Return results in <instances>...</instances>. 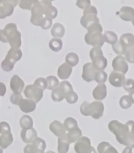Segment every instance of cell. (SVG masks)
Here are the masks:
<instances>
[{"label":"cell","mask_w":134,"mask_h":153,"mask_svg":"<svg viewBox=\"0 0 134 153\" xmlns=\"http://www.w3.org/2000/svg\"><path fill=\"white\" fill-rule=\"evenodd\" d=\"M98 151L99 153H117L116 149L108 142L103 141L98 145Z\"/></svg>","instance_id":"cell-27"},{"label":"cell","mask_w":134,"mask_h":153,"mask_svg":"<svg viewBox=\"0 0 134 153\" xmlns=\"http://www.w3.org/2000/svg\"><path fill=\"white\" fill-rule=\"evenodd\" d=\"M68 138L70 142V143H75L77 139L82 136V131L81 129H79L78 127H76L70 129L68 131Z\"/></svg>","instance_id":"cell-28"},{"label":"cell","mask_w":134,"mask_h":153,"mask_svg":"<svg viewBox=\"0 0 134 153\" xmlns=\"http://www.w3.org/2000/svg\"><path fill=\"white\" fill-rule=\"evenodd\" d=\"M120 41L126 46V48L130 47L134 44V35L132 33H126L120 36Z\"/></svg>","instance_id":"cell-31"},{"label":"cell","mask_w":134,"mask_h":153,"mask_svg":"<svg viewBox=\"0 0 134 153\" xmlns=\"http://www.w3.org/2000/svg\"><path fill=\"white\" fill-rule=\"evenodd\" d=\"M10 87L13 93L21 94L24 90L25 84L18 75H14L10 82Z\"/></svg>","instance_id":"cell-15"},{"label":"cell","mask_w":134,"mask_h":153,"mask_svg":"<svg viewBox=\"0 0 134 153\" xmlns=\"http://www.w3.org/2000/svg\"><path fill=\"white\" fill-rule=\"evenodd\" d=\"M52 24V20L51 19L46 17V16H45V17L42 20L40 26H41V28L43 29L47 30L51 27Z\"/></svg>","instance_id":"cell-47"},{"label":"cell","mask_w":134,"mask_h":153,"mask_svg":"<svg viewBox=\"0 0 134 153\" xmlns=\"http://www.w3.org/2000/svg\"><path fill=\"white\" fill-rule=\"evenodd\" d=\"M107 87L104 84H99L92 91L93 97L96 101H102L107 97Z\"/></svg>","instance_id":"cell-18"},{"label":"cell","mask_w":134,"mask_h":153,"mask_svg":"<svg viewBox=\"0 0 134 153\" xmlns=\"http://www.w3.org/2000/svg\"><path fill=\"white\" fill-rule=\"evenodd\" d=\"M70 144L71 143L67 136V134L60 136L58 139V152L59 153L68 152Z\"/></svg>","instance_id":"cell-23"},{"label":"cell","mask_w":134,"mask_h":153,"mask_svg":"<svg viewBox=\"0 0 134 153\" xmlns=\"http://www.w3.org/2000/svg\"><path fill=\"white\" fill-rule=\"evenodd\" d=\"M47 81V89L49 90H52L59 85V80L54 76H49L46 78Z\"/></svg>","instance_id":"cell-39"},{"label":"cell","mask_w":134,"mask_h":153,"mask_svg":"<svg viewBox=\"0 0 134 153\" xmlns=\"http://www.w3.org/2000/svg\"><path fill=\"white\" fill-rule=\"evenodd\" d=\"M33 119L28 115H24L20 119V126L22 129H29L33 128Z\"/></svg>","instance_id":"cell-32"},{"label":"cell","mask_w":134,"mask_h":153,"mask_svg":"<svg viewBox=\"0 0 134 153\" xmlns=\"http://www.w3.org/2000/svg\"><path fill=\"white\" fill-rule=\"evenodd\" d=\"M63 126H64L66 131H68L70 129L78 127V124L75 118L72 117H68L65 120L64 123H63Z\"/></svg>","instance_id":"cell-38"},{"label":"cell","mask_w":134,"mask_h":153,"mask_svg":"<svg viewBox=\"0 0 134 153\" xmlns=\"http://www.w3.org/2000/svg\"><path fill=\"white\" fill-rule=\"evenodd\" d=\"M112 48H113V50L115 51L116 54H118L119 55H124L126 49V46L124 45L120 40L117 41L115 44H113Z\"/></svg>","instance_id":"cell-36"},{"label":"cell","mask_w":134,"mask_h":153,"mask_svg":"<svg viewBox=\"0 0 134 153\" xmlns=\"http://www.w3.org/2000/svg\"><path fill=\"white\" fill-rule=\"evenodd\" d=\"M6 91H7V88L4 83L0 82V96L3 97L5 94Z\"/></svg>","instance_id":"cell-53"},{"label":"cell","mask_w":134,"mask_h":153,"mask_svg":"<svg viewBox=\"0 0 134 153\" xmlns=\"http://www.w3.org/2000/svg\"><path fill=\"white\" fill-rule=\"evenodd\" d=\"M32 16L30 19V22L32 25L40 26L43 19L45 17L44 9L40 1L35 4L31 10Z\"/></svg>","instance_id":"cell-9"},{"label":"cell","mask_w":134,"mask_h":153,"mask_svg":"<svg viewBox=\"0 0 134 153\" xmlns=\"http://www.w3.org/2000/svg\"><path fill=\"white\" fill-rule=\"evenodd\" d=\"M36 102L30 99H23L18 105L20 108L23 112L29 113L34 111L36 108Z\"/></svg>","instance_id":"cell-19"},{"label":"cell","mask_w":134,"mask_h":153,"mask_svg":"<svg viewBox=\"0 0 134 153\" xmlns=\"http://www.w3.org/2000/svg\"><path fill=\"white\" fill-rule=\"evenodd\" d=\"M132 24H133V25L134 26V18H133V21H132Z\"/></svg>","instance_id":"cell-57"},{"label":"cell","mask_w":134,"mask_h":153,"mask_svg":"<svg viewBox=\"0 0 134 153\" xmlns=\"http://www.w3.org/2000/svg\"><path fill=\"white\" fill-rule=\"evenodd\" d=\"M125 75L119 72L113 71L109 77V81L110 84L114 87L121 88L126 82Z\"/></svg>","instance_id":"cell-13"},{"label":"cell","mask_w":134,"mask_h":153,"mask_svg":"<svg viewBox=\"0 0 134 153\" xmlns=\"http://www.w3.org/2000/svg\"><path fill=\"white\" fill-rule=\"evenodd\" d=\"M22 56V52L20 48H11L9 49L5 59H8L9 61L13 63H15L20 61Z\"/></svg>","instance_id":"cell-21"},{"label":"cell","mask_w":134,"mask_h":153,"mask_svg":"<svg viewBox=\"0 0 134 153\" xmlns=\"http://www.w3.org/2000/svg\"><path fill=\"white\" fill-rule=\"evenodd\" d=\"M119 16L123 21H132L134 18V9L129 6H124L120 10Z\"/></svg>","instance_id":"cell-20"},{"label":"cell","mask_w":134,"mask_h":153,"mask_svg":"<svg viewBox=\"0 0 134 153\" xmlns=\"http://www.w3.org/2000/svg\"><path fill=\"white\" fill-rule=\"evenodd\" d=\"M89 105L90 103L87 101H85L80 106V113L85 116H89Z\"/></svg>","instance_id":"cell-50"},{"label":"cell","mask_w":134,"mask_h":153,"mask_svg":"<svg viewBox=\"0 0 134 153\" xmlns=\"http://www.w3.org/2000/svg\"><path fill=\"white\" fill-rule=\"evenodd\" d=\"M65 99L69 104H75L78 101V95L73 90H71L67 93Z\"/></svg>","instance_id":"cell-41"},{"label":"cell","mask_w":134,"mask_h":153,"mask_svg":"<svg viewBox=\"0 0 134 153\" xmlns=\"http://www.w3.org/2000/svg\"><path fill=\"white\" fill-rule=\"evenodd\" d=\"M124 90L130 92L134 90V79L132 78H129L126 79L125 84L122 86Z\"/></svg>","instance_id":"cell-46"},{"label":"cell","mask_w":134,"mask_h":153,"mask_svg":"<svg viewBox=\"0 0 134 153\" xmlns=\"http://www.w3.org/2000/svg\"><path fill=\"white\" fill-rule=\"evenodd\" d=\"M132 148L130 147H127L126 148L125 150L123 152H132Z\"/></svg>","instance_id":"cell-55"},{"label":"cell","mask_w":134,"mask_h":153,"mask_svg":"<svg viewBox=\"0 0 134 153\" xmlns=\"http://www.w3.org/2000/svg\"><path fill=\"white\" fill-rule=\"evenodd\" d=\"M90 56L94 66L98 70H104L107 66V60L103 56L101 48L94 47L90 51Z\"/></svg>","instance_id":"cell-5"},{"label":"cell","mask_w":134,"mask_h":153,"mask_svg":"<svg viewBox=\"0 0 134 153\" xmlns=\"http://www.w3.org/2000/svg\"><path fill=\"white\" fill-rule=\"evenodd\" d=\"M58 86L65 91L66 95L67 93H68L69 91L73 90L72 85L68 81H63L62 82H60Z\"/></svg>","instance_id":"cell-48"},{"label":"cell","mask_w":134,"mask_h":153,"mask_svg":"<svg viewBox=\"0 0 134 153\" xmlns=\"http://www.w3.org/2000/svg\"><path fill=\"white\" fill-rule=\"evenodd\" d=\"M98 69H96L92 62H87L82 67V78L87 82L94 80L95 75Z\"/></svg>","instance_id":"cell-12"},{"label":"cell","mask_w":134,"mask_h":153,"mask_svg":"<svg viewBox=\"0 0 134 153\" xmlns=\"http://www.w3.org/2000/svg\"><path fill=\"white\" fill-rule=\"evenodd\" d=\"M108 128L120 144L134 148V121L129 120L123 124L114 120L109 123Z\"/></svg>","instance_id":"cell-1"},{"label":"cell","mask_w":134,"mask_h":153,"mask_svg":"<svg viewBox=\"0 0 134 153\" xmlns=\"http://www.w3.org/2000/svg\"><path fill=\"white\" fill-rule=\"evenodd\" d=\"M125 59L130 63H134V44L126 48L124 53Z\"/></svg>","instance_id":"cell-40"},{"label":"cell","mask_w":134,"mask_h":153,"mask_svg":"<svg viewBox=\"0 0 134 153\" xmlns=\"http://www.w3.org/2000/svg\"><path fill=\"white\" fill-rule=\"evenodd\" d=\"M49 1H51V2H52V1H54V0H49Z\"/></svg>","instance_id":"cell-58"},{"label":"cell","mask_w":134,"mask_h":153,"mask_svg":"<svg viewBox=\"0 0 134 153\" xmlns=\"http://www.w3.org/2000/svg\"><path fill=\"white\" fill-rule=\"evenodd\" d=\"M22 99L23 97L21 94H16V93H13L10 97V101H11L12 104L16 105H18Z\"/></svg>","instance_id":"cell-45"},{"label":"cell","mask_w":134,"mask_h":153,"mask_svg":"<svg viewBox=\"0 0 134 153\" xmlns=\"http://www.w3.org/2000/svg\"><path fill=\"white\" fill-rule=\"evenodd\" d=\"M0 41L2 42L3 43H8L7 38V36L4 29L0 30Z\"/></svg>","instance_id":"cell-52"},{"label":"cell","mask_w":134,"mask_h":153,"mask_svg":"<svg viewBox=\"0 0 134 153\" xmlns=\"http://www.w3.org/2000/svg\"><path fill=\"white\" fill-rule=\"evenodd\" d=\"M13 142V136L11 132L0 136V147L3 149L8 148Z\"/></svg>","instance_id":"cell-26"},{"label":"cell","mask_w":134,"mask_h":153,"mask_svg":"<svg viewBox=\"0 0 134 153\" xmlns=\"http://www.w3.org/2000/svg\"><path fill=\"white\" fill-rule=\"evenodd\" d=\"M5 34L11 48H20L22 45L21 34L17 29V26L15 23L7 24L4 28Z\"/></svg>","instance_id":"cell-3"},{"label":"cell","mask_w":134,"mask_h":153,"mask_svg":"<svg viewBox=\"0 0 134 153\" xmlns=\"http://www.w3.org/2000/svg\"><path fill=\"white\" fill-rule=\"evenodd\" d=\"M15 66V64L9 61L8 59H7L5 58V59L1 62V67L3 70V71L5 72H11L13 71V68Z\"/></svg>","instance_id":"cell-43"},{"label":"cell","mask_w":134,"mask_h":153,"mask_svg":"<svg viewBox=\"0 0 134 153\" xmlns=\"http://www.w3.org/2000/svg\"><path fill=\"white\" fill-rule=\"evenodd\" d=\"M88 32L85 36V42L88 45L94 47L102 48L105 43L103 28L99 22H96L87 29Z\"/></svg>","instance_id":"cell-2"},{"label":"cell","mask_w":134,"mask_h":153,"mask_svg":"<svg viewBox=\"0 0 134 153\" xmlns=\"http://www.w3.org/2000/svg\"><path fill=\"white\" fill-rule=\"evenodd\" d=\"M19 0H0V19L11 16Z\"/></svg>","instance_id":"cell-6"},{"label":"cell","mask_w":134,"mask_h":153,"mask_svg":"<svg viewBox=\"0 0 134 153\" xmlns=\"http://www.w3.org/2000/svg\"><path fill=\"white\" fill-rule=\"evenodd\" d=\"M80 22V25L86 29H88L94 23L99 22L98 17V10L94 6L90 5L84 9L83 15Z\"/></svg>","instance_id":"cell-4"},{"label":"cell","mask_w":134,"mask_h":153,"mask_svg":"<svg viewBox=\"0 0 134 153\" xmlns=\"http://www.w3.org/2000/svg\"><path fill=\"white\" fill-rule=\"evenodd\" d=\"M105 42L109 44H114L118 41V36L112 31H106L103 34Z\"/></svg>","instance_id":"cell-35"},{"label":"cell","mask_w":134,"mask_h":153,"mask_svg":"<svg viewBox=\"0 0 134 153\" xmlns=\"http://www.w3.org/2000/svg\"><path fill=\"white\" fill-rule=\"evenodd\" d=\"M104 105L100 101H95L89 105V115L94 119L101 118L104 112Z\"/></svg>","instance_id":"cell-10"},{"label":"cell","mask_w":134,"mask_h":153,"mask_svg":"<svg viewBox=\"0 0 134 153\" xmlns=\"http://www.w3.org/2000/svg\"><path fill=\"white\" fill-rule=\"evenodd\" d=\"M74 149L77 153H92L96 152V150L91 146L90 139L85 136H81L76 141Z\"/></svg>","instance_id":"cell-7"},{"label":"cell","mask_w":134,"mask_h":153,"mask_svg":"<svg viewBox=\"0 0 134 153\" xmlns=\"http://www.w3.org/2000/svg\"><path fill=\"white\" fill-rule=\"evenodd\" d=\"M129 98L130 99V101L132 102V104H134V90L129 92Z\"/></svg>","instance_id":"cell-54"},{"label":"cell","mask_w":134,"mask_h":153,"mask_svg":"<svg viewBox=\"0 0 134 153\" xmlns=\"http://www.w3.org/2000/svg\"><path fill=\"white\" fill-rule=\"evenodd\" d=\"M66 93L63 90L62 88H60L58 85L54 89H52V94H51V97L52 100L55 102H60L63 101L65 99Z\"/></svg>","instance_id":"cell-29"},{"label":"cell","mask_w":134,"mask_h":153,"mask_svg":"<svg viewBox=\"0 0 134 153\" xmlns=\"http://www.w3.org/2000/svg\"><path fill=\"white\" fill-rule=\"evenodd\" d=\"M3 152V149L0 147V153H2Z\"/></svg>","instance_id":"cell-56"},{"label":"cell","mask_w":134,"mask_h":153,"mask_svg":"<svg viewBox=\"0 0 134 153\" xmlns=\"http://www.w3.org/2000/svg\"><path fill=\"white\" fill-rule=\"evenodd\" d=\"M65 32L66 30L64 26L58 22L55 23V24L53 25L51 31V34L53 37L57 38H62L63 36H64Z\"/></svg>","instance_id":"cell-25"},{"label":"cell","mask_w":134,"mask_h":153,"mask_svg":"<svg viewBox=\"0 0 134 153\" xmlns=\"http://www.w3.org/2000/svg\"><path fill=\"white\" fill-rule=\"evenodd\" d=\"M24 94L26 97L38 102L43 97V90L34 84L28 85L24 90Z\"/></svg>","instance_id":"cell-8"},{"label":"cell","mask_w":134,"mask_h":153,"mask_svg":"<svg viewBox=\"0 0 134 153\" xmlns=\"http://www.w3.org/2000/svg\"><path fill=\"white\" fill-rule=\"evenodd\" d=\"M79 62V56L75 53H69L66 56V62L68 63L69 65L72 66V67L73 66H75L76 65H77Z\"/></svg>","instance_id":"cell-34"},{"label":"cell","mask_w":134,"mask_h":153,"mask_svg":"<svg viewBox=\"0 0 134 153\" xmlns=\"http://www.w3.org/2000/svg\"><path fill=\"white\" fill-rule=\"evenodd\" d=\"M112 66L114 71L119 72L125 74L128 71L129 66L125 57L122 55L116 56L113 60Z\"/></svg>","instance_id":"cell-11"},{"label":"cell","mask_w":134,"mask_h":153,"mask_svg":"<svg viewBox=\"0 0 134 153\" xmlns=\"http://www.w3.org/2000/svg\"><path fill=\"white\" fill-rule=\"evenodd\" d=\"M31 143L35 153H43L45 152L46 145L43 139L37 137Z\"/></svg>","instance_id":"cell-24"},{"label":"cell","mask_w":134,"mask_h":153,"mask_svg":"<svg viewBox=\"0 0 134 153\" xmlns=\"http://www.w3.org/2000/svg\"><path fill=\"white\" fill-rule=\"evenodd\" d=\"M72 69V66L69 65L68 63L63 62L58 67L57 74H58L59 78L62 79H67L71 74Z\"/></svg>","instance_id":"cell-22"},{"label":"cell","mask_w":134,"mask_h":153,"mask_svg":"<svg viewBox=\"0 0 134 153\" xmlns=\"http://www.w3.org/2000/svg\"><path fill=\"white\" fill-rule=\"evenodd\" d=\"M21 137L25 143H31L38 137V133L33 128L22 129L21 132Z\"/></svg>","instance_id":"cell-16"},{"label":"cell","mask_w":134,"mask_h":153,"mask_svg":"<svg viewBox=\"0 0 134 153\" xmlns=\"http://www.w3.org/2000/svg\"><path fill=\"white\" fill-rule=\"evenodd\" d=\"M90 5H91L90 0H77L76 2V5L82 9H85Z\"/></svg>","instance_id":"cell-51"},{"label":"cell","mask_w":134,"mask_h":153,"mask_svg":"<svg viewBox=\"0 0 134 153\" xmlns=\"http://www.w3.org/2000/svg\"><path fill=\"white\" fill-rule=\"evenodd\" d=\"M44 9V14L46 17L55 19L58 15V9L52 5V2L49 0H42L40 1Z\"/></svg>","instance_id":"cell-14"},{"label":"cell","mask_w":134,"mask_h":153,"mask_svg":"<svg viewBox=\"0 0 134 153\" xmlns=\"http://www.w3.org/2000/svg\"><path fill=\"white\" fill-rule=\"evenodd\" d=\"M11 132V127L9 124L6 122H0V134H5Z\"/></svg>","instance_id":"cell-49"},{"label":"cell","mask_w":134,"mask_h":153,"mask_svg":"<svg viewBox=\"0 0 134 153\" xmlns=\"http://www.w3.org/2000/svg\"><path fill=\"white\" fill-rule=\"evenodd\" d=\"M39 1V0H19V7L22 9L31 11L33 6Z\"/></svg>","instance_id":"cell-33"},{"label":"cell","mask_w":134,"mask_h":153,"mask_svg":"<svg viewBox=\"0 0 134 153\" xmlns=\"http://www.w3.org/2000/svg\"><path fill=\"white\" fill-rule=\"evenodd\" d=\"M120 106L123 109H128L132 105V102L130 101L128 95H124L120 99Z\"/></svg>","instance_id":"cell-42"},{"label":"cell","mask_w":134,"mask_h":153,"mask_svg":"<svg viewBox=\"0 0 134 153\" xmlns=\"http://www.w3.org/2000/svg\"><path fill=\"white\" fill-rule=\"evenodd\" d=\"M107 74L104 70H98L95 75L94 80L98 84H104L107 81Z\"/></svg>","instance_id":"cell-37"},{"label":"cell","mask_w":134,"mask_h":153,"mask_svg":"<svg viewBox=\"0 0 134 153\" xmlns=\"http://www.w3.org/2000/svg\"><path fill=\"white\" fill-rule=\"evenodd\" d=\"M50 49L54 52H58L62 49L63 42L60 38H54L49 42Z\"/></svg>","instance_id":"cell-30"},{"label":"cell","mask_w":134,"mask_h":153,"mask_svg":"<svg viewBox=\"0 0 134 153\" xmlns=\"http://www.w3.org/2000/svg\"><path fill=\"white\" fill-rule=\"evenodd\" d=\"M50 130L57 137H60L66 134V129L63 124L58 120L52 122L49 125Z\"/></svg>","instance_id":"cell-17"},{"label":"cell","mask_w":134,"mask_h":153,"mask_svg":"<svg viewBox=\"0 0 134 153\" xmlns=\"http://www.w3.org/2000/svg\"><path fill=\"white\" fill-rule=\"evenodd\" d=\"M33 84L38 86L39 88H41L43 91L45 90L46 89H47V81H46V79L44 78L40 77L37 78Z\"/></svg>","instance_id":"cell-44"}]
</instances>
